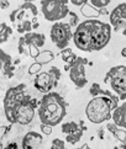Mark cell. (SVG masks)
Returning a JSON list of instances; mask_svg holds the SVG:
<instances>
[{
    "mask_svg": "<svg viewBox=\"0 0 126 149\" xmlns=\"http://www.w3.org/2000/svg\"><path fill=\"white\" fill-rule=\"evenodd\" d=\"M40 102L35 97L26 94V85L8 89L4 97V113L11 125H30L34 121L35 110L38 109Z\"/></svg>",
    "mask_w": 126,
    "mask_h": 149,
    "instance_id": "6da1fadb",
    "label": "cell"
},
{
    "mask_svg": "<svg viewBox=\"0 0 126 149\" xmlns=\"http://www.w3.org/2000/svg\"><path fill=\"white\" fill-rule=\"evenodd\" d=\"M111 37V26L98 19L85 20L73 32V42L83 52L102 51L108 46Z\"/></svg>",
    "mask_w": 126,
    "mask_h": 149,
    "instance_id": "7a4b0ae2",
    "label": "cell"
},
{
    "mask_svg": "<svg viewBox=\"0 0 126 149\" xmlns=\"http://www.w3.org/2000/svg\"><path fill=\"white\" fill-rule=\"evenodd\" d=\"M37 113L41 125L58 126L67 115V102L58 93L51 91L41 99Z\"/></svg>",
    "mask_w": 126,
    "mask_h": 149,
    "instance_id": "3957f363",
    "label": "cell"
},
{
    "mask_svg": "<svg viewBox=\"0 0 126 149\" xmlns=\"http://www.w3.org/2000/svg\"><path fill=\"white\" fill-rule=\"evenodd\" d=\"M38 10L32 3L26 1L21 6L10 14V21L16 25V30L20 33H30L34 29L38 27L37 22Z\"/></svg>",
    "mask_w": 126,
    "mask_h": 149,
    "instance_id": "277c9868",
    "label": "cell"
},
{
    "mask_svg": "<svg viewBox=\"0 0 126 149\" xmlns=\"http://www.w3.org/2000/svg\"><path fill=\"white\" fill-rule=\"evenodd\" d=\"M85 115L92 123L100 125L111 118L110 100L105 96L94 97L88 102L85 107Z\"/></svg>",
    "mask_w": 126,
    "mask_h": 149,
    "instance_id": "5b68a950",
    "label": "cell"
},
{
    "mask_svg": "<svg viewBox=\"0 0 126 149\" xmlns=\"http://www.w3.org/2000/svg\"><path fill=\"white\" fill-rule=\"evenodd\" d=\"M69 1L67 0H53V1H41V11L43 17L51 22H60L62 19H64L69 14L68 8Z\"/></svg>",
    "mask_w": 126,
    "mask_h": 149,
    "instance_id": "8992f818",
    "label": "cell"
},
{
    "mask_svg": "<svg viewBox=\"0 0 126 149\" xmlns=\"http://www.w3.org/2000/svg\"><path fill=\"white\" fill-rule=\"evenodd\" d=\"M50 36H51V41L57 46V48L63 51L67 48L71 40L73 38L72 27L69 26V24L56 22L51 27Z\"/></svg>",
    "mask_w": 126,
    "mask_h": 149,
    "instance_id": "52a82bcc",
    "label": "cell"
},
{
    "mask_svg": "<svg viewBox=\"0 0 126 149\" xmlns=\"http://www.w3.org/2000/svg\"><path fill=\"white\" fill-rule=\"evenodd\" d=\"M104 83L109 84L110 88L116 94H126V67H113L105 75Z\"/></svg>",
    "mask_w": 126,
    "mask_h": 149,
    "instance_id": "ba28073f",
    "label": "cell"
},
{
    "mask_svg": "<svg viewBox=\"0 0 126 149\" xmlns=\"http://www.w3.org/2000/svg\"><path fill=\"white\" fill-rule=\"evenodd\" d=\"M87 63H88L87 58L78 57L73 64H71V65L66 64V67H64V70L69 72L71 81L79 89L84 88L87 85V83H88V79H87V75H85V65H87Z\"/></svg>",
    "mask_w": 126,
    "mask_h": 149,
    "instance_id": "9c48e42d",
    "label": "cell"
},
{
    "mask_svg": "<svg viewBox=\"0 0 126 149\" xmlns=\"http://www.w3.org/2000/svg\"><path fill=\"white\" fill-rule=\"evenodd\" d=\"M46 43L45 35L37 33V32H30L26 33L19 40V54L21 56H27L30 48H41Z\"/></svg>",
    "mask_w": 126,
    "mask_h": 149,
    "instance_id": "30bf717a",
    "label": "cell"
},
{
    "mask_svg": "<svg viewBox=\"0 0 126 149\" xmlns=\"http://www.w3.org/2000/svg\"><path fill=\"white\" fill-rule=\"evenodd\" d=\"M110 26L115 32H120L126 36V3L119 4L110 14Z\"/></svg>",
    "mask_w": 126,
    "mask_h": 149,
    "instance_id": "8fae6325",
    "label": "cell"
},
{
    "mask_svg": "<svg viewBox=\"0 0 126 149\" xmlns=\"http://www.w3.org/2000/svg\"><path fill=\"white\" fill-rule=\"evenodd\" d=\"M57 84L58 83L51 77V74L48 72H41L40 74L36 75L34 80V86L36 88V90L42 93L43 95L51 93L52 89L57 86Z\"/></svg>",
    "mask_w": 126,
    "mask_h": 149,
    "instance_id": "7c38bea8",
    "label": "cell"
},
{
    "mask_svg": "<svg viewBox=\"0 0 126 149\" xmlns=\"http://www.w3.org/2000/svg\"><path fill=\"white\" fill-rule=\"evenodd\" d=\"M0 70L3 72L5 78H13L15 72V65L13 62V57L8 54L4 49H0Z\"/></svg>",
    "mask_w": 126,
    "mask_h": 149,
    "instance_id": "4fadbf2b",
    "label": "cell"
},
{
    "mask_svg": "<svg viewBox=\"0 0 126 149\" xmlns=\"http://www.w3.org/2000/svg\"><path fill=\"white\" fill-rule=\"evenodd\" d=\"M42 142H43V137L37 132L31 131L24 136L22 141H21V148L22 149H37L42 144Z\"/></svg>",
    "mask_w": 126,
    "mask_h": 149,
    "instance_id": "5bb4252c",
    "label": "cell"
},
{
    "mask_svg": "<svg viewBox=\"0 0 126 149\" xmlns=\"http://www.w3.org/2000/svg\"><path fill=\"white\" fill-rule=\"evenodd\" d=\"M80 13L83 14V16L87 17L88 20L97 19L99 16H102V15H106L108 14L106 9H98V8H95V6H93V5L89 4L88 0H87V3L80 8Z\"/></svg>",
    "mask_w": 126,
    "mask_h": 149,
    "instance_id": "9a60e30c",
    "label": "cell"
},
{
    "mask_svg": "<svg viewBox=\"0 0 126 149\" xmlns=\"http://www.w3.org/2000/svg\"><path fill=\"white\" fill-rule=\"evenodd\" d=\"M111 118L118 127L126 130V102H124L121 106H118V109L113 111Z\"/></svg>",
    "mask_w": 126,
    "mask_h": 149,
    "instance_id": "2e32d148",
    "label": "cell"
},
{
    "mask_svg": "<svg viewBox=\"0 0 126 149\" xmlns=\"http://www.w3.org/2000/svg\"><path fill=\"white\" fill-rule=\"evenodd\" d=\"M106 130L111 133L120 143H123V144L126 143V130L120 128V127H118L114 122H109L106 125Z\"/></svg>",
    "mask_w": 126,
    "mask_h": 149,
    "instance_id": "e0dca14e",
    "label": "cell"
},
{
    "mask_svg": "<svg viewBox=\"0 0 126 149\" xmlns=\"http://www.w3.org/2000/svg\"><path fill=\"white\" fill-rule=\"evenodd\" d=\"M83 128V123H77V122H66L63 123L62 127H61V131L62 133H64L66 136H69V134H73V133L78 132L79 130Z\"/></svg>",
    "mask_w": 126,
    "mask_h": 149,
    "instance_id": "ac0fdd59",
    "label": "cell"
},
{
    "mask_svg": "<svg viewBox=\"0 0 126 149\" xmlns=\"http://www.w3.org/2000/svg\"><path fill=\"white\" fill-rule=\"evenodd\" d=\"M55 59V54L53 52H51L48 49H45V51H41L38 57L36 58V63H40L41 65L43 64H47V63H50L51 61Z\"/></svg>",
    "mask_w": 126,
    "mask_h": 149,
    "instance_id": "d6986e66",
    "label": "cell"
},
{
    "mask_svg": "<svg viewBox=\"0 0 126 149\" xmlns=\"http://www.w3.org/2000/svg\"><path fill=\"white\" fill-rule=\"evenodd\" d=\"M61 57H62V61L66 62V64H68V65L73 64V63L76 62V59L78 58V56L71 48H66V49L61 51Z\"/></svg>",
    "mask_w": 126,
    "mask_h": 149,
    "instance_id": "ffe728a7",
    "label": "cell"
},
{
    "mask_svg": "<svg viewBox=\"0 0 126 149\" xmlns=\"http://www.w3.org/2000/svg\"><path fill=\"white\" fill-rule=\"evenodd\" d=\"M11 35H13V29L5 22H0V45L6 42Z\"/></svg>",
    "mask_w": 126,
    "mask_h": 149,
    "instance_id": "44dd1931",
    "label": "cell"
},
{
    "mask_svg": "<svg viewBox=\"0 0 126 149\" xmlns=\"http://www.w3.org/2000/svg\"><path fill=\"white\" fill-rule=\"evenodd\" d=\"M84 127L82 130H79L78 132H76V133H73V134H69V136H67L66 137V142L67 143H69V144H72V146H74V144H77L78 142H79L80 139H82V137H83V132H84Z\"/></svg>",
    "mask_w": 126,
    "mask_h": 149,
    "instance_id": "7402d4cb",
    "label": "cell"
},
{
    "mask_svg": "<svg viewBox=\"0 0 126 149\" xmlns=\"http://www.w3.org/2000/svg\"><path fill=\"white\" fill-rule=\"evenodd\" d=\"M89 94L94 97H99V96H102V94H103V89L100 86V84H98V83H93L92 84V86L89 88Z\"/></svg>",
    "mask_w": 126,
    "mask_h": 149,
    "instance_id": "603a6c76",
    "label": "cell"
},
{
    "mask_svg": "<svg viewBox=\"0 0 126 149\" xmlns=\"http://www.w3.org/2000/svg\"><path fill=\"white\" fill-rule=\"evenodd\" d=\"M88 1L90 5H93V6H95L98 9H105L110 3H111L110 0H88Z\"/></svg>",
    "mask_w": 126,
    "mask_h": 149,
    "instance_id": "cb8c5ba5",
    "label": "cell"
},
{
    "mask_svg": "<svg viewBox=\"0 0 126 149\" xmlns=\"http://www.w3.org/2000/svg\"><path fill=\"white\" fill-rule=\"evenodd\" d=\"M41 68H42V65L40 64V63H32V64L30 65V68H29V74L30 75H37V74H40L41 73Z\"/></svg>",
    "mask_w": 126,
    "mask_h": 149,
    "instance_id": "d4e9b609",
    "label": "cell"
},
{
    "mask_svg": "<svg viewBox=\"0 0 126 149\" xmlns=\"http://www.w3.org/2000/svg\"><path fill=\"white\" fill-rule=\"evenodd\" d=\"M50 149H67L66 148V144L60 138H55L53 141H52V144H51V148Z\"/></svg>",
    "mask_w": 126,
    "mask_h": 149,
    "instance_id": "484cf974",
    "label": "cell"
},
{
    "mask_svg": "<svg viewBox=\"0 0 126 149\" xmlns=\"http://www.w3.org/2000/svg\"><path fill=\"white\" fill-rule=\"evenodd\" d=\"M69 15H71V19H69V26L72 29H77L78 25H79V19H78L77 14L74 11H69Z\"/></svg>",
    "mask_w": 126,
    "mask_h": 149,
    "instance_id": "4316f807",
    "label": "cell"
},
{
    "mask_svg": "<svg viewBox=\"0 0 126 149\" xmlns=\"http://www.w3.org/2000/svg\"><path fill=\"white\" fill-rule=\"evenodd\" d=\"M48 73L51 74V77L53 78L57 83H58V80L61 79V75H62V72L60 70V69L57 68V67H52V68L50 69V70H48Z\"/></svg>",
    "mask_w": 126,
    "mask_h": 149,
    "instance_id": "83f0119b",
    "label": "cell"
},
{
    "mask_svg": "<svg viewBox=\"0 0 126 149\" xmlns=\"http://www.w3.org/2000/svg\"><path fill=\"white\" fill-rule=\"evenodd\" d=\"M10 131V126H0V148L3 147V141Z\"/></svg>",
    "mask_w": 126,
    "mask_h": 149,
    "instance_id": "f1b7e54d",
    "label": "cell"
},
{
    "mask_svg": "<svg viewBox=\"0 0 126 149\" xmlns=\"http://www.w3.org/2000/svg\"><path fill=\"white\" fill-rule=\"evenodd\" d=\"M40 128H41V132L43 133V134H46V136H50L52 133V127L47 126V125H41Z\"/></svg>",
    "mask_w": 126,
    "mask_h": 149,
    "instance_id": "f546056e",
    "label": "cell"
},
{
    "mask_svg": "<svg viewBox=\"0 0 126 149\" xmlns=\"http://www.w3.org/2000/svg\"><path fill=\"white\" fill-rule=\"evenodd\" d=\"M1 149H19V147H18V143L16 142H10L9 144H6L4 148H1Z\"/></svg>",
    "mask_w": 126,
    "mask_h": 149,
    "instance_id": "4dcf8cb0",
    "label": "cell"
},
{
    "mask_svg": "<svg viewBox=\"0 0 126 149\" xmlns=\"http://www.w3.org/2000/svg\"><path fill=\"white\" fill-rule=\"evenodd\" d=\"M71 4H73V5H77V6H83L84 4L87 3V0H72V1H69Z\"/></svg>",
    "mask_w": 126,
    "mask_h": 149,
    "instance_id": "1f68e13d",
    "label": "cell"
},
{
    "mask_svg": "<svg viewBox=\"0 0 126 149\" xmlns=\"http://www.w3.org/2000/svg\"><path fill=\"white\" fill-rule=\"evenodd\" d=\"M10 6V1H0V8H1L3 10L6 9Z\"/></svg>",
    "mask_w": 126,
    "mask_h": 149,
    "instance_id": "d6a6232c",
    "label": "cell"
},
{
    "mask_svg": "<svg viewBox=\"0 0 126 149\" xmlns=\"http://www.w3.org/2000/svg\"><path fill=\"white\" fill-rule=\"evenodd\" d=\"M74 149H90V147H89V144H83L82 147H79V148H74Z\"/></svg>",
    "mask_w": 126,
    "mask_h": 149,
    "instance_id": "836d02e7",
    "label": "cell"
},
{
    "mask_svg": "<svg viewBox=\"0 0 126 149\" xmlns=\"http://www.w3.org/2000/svg\"><path fill=\"white\" fill-rule=\"evenodd\" d=\"M119 99L120 100H126V94H120L119 95Z\"/></svg>",
    "mask_w": 126,
    "mask_h": 149,
    "instance_id": "e575fe53",
    "label": "cell"
},
{
    "mask_svg": "<svg viewBox=\"0 0 126 149\" xmlns=\"http://www.w3.org/2000/svg\"><path fill=\"white\" fill-rule=\"evenodd\" d=\"M121 56H123L124 58H126V47L121 49Z\"/></svg>",
    "mask_w": 126,
    "mask_h": 149,
    "instance_id": "d590c367",
    "label": "cell"
},
{
    "mask_svg": "<svg viewBox=\"0 0 126 149\" xmlns=\"http://www.w3.org/2000/svg\"><path fill=\"white\" fill-rule=\"evenodd\" d=\"M121 149H126V143H125V144H123V146H121Z\"/></svg>",
    "mask_w": 126,
    "mask_h": 149,
    "instance_id": "8d00e7d4",
    "label": "cell"
}]
</instances>
